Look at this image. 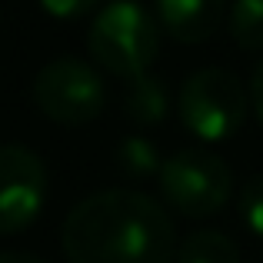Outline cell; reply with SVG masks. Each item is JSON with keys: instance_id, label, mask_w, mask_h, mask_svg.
Instances as JSON below:
<instances>
[{"instance_id": "cell-1", "label": "cell", "mask_w": 263, "mask_h": 263, "mask_svg": "<svg viewBox=\"0 0 263 263\" xmlns=\"http://www.w3.org/2000/svg\"><path fill=\"white\" fill-rule=\"evenodd\" d=\"M67 263H174L177 230L154 197L127 186L84 197L60 230Z\"/></svg>"}, {"instance_id": "cell-2", "label": "cell", "mask_w": 263, "mask_h": 263, "mask_svg": "<svg viewBox=\"0 0 263 263\" xmlns=\"http://www.w3.org/2000/svg\"><path fill=\"white\" fill-rule=\"evenodd\" d=\"M87 50L93 64L114 77H143L160 50V24L137 0H110L87 30Z\"/></svg>"}, {"instance_id": "cell-3", "label": "cell", "mask_w": 263, "mask_h": 263, "mask_svg": "<svg viewBox=\"0 0 263 263\" xmlns=\"http://www.w3.org/2000/svg\"><path fill=\"white\" fill-rule=\"evenodd\" d=\"M250 97L240 87V80L223 67H203L193 70L180 87V123L193 137L206 143H217L233 137L247 120Z\"/></svg>"}, {"instance_id": "cell-4", "label": "cell", "mask_w": 263, "mask_h": 263, "mask_svg": "<svg viewBox=\"0 0 263 263\" xmlns=\"http://www.w3.org/2000/svg\"><path fill=\"white\" fill-rule=\"evenodd\" d=\"M160 193L186 220L213 217L233 197V174L217 154L206 150H180L160 167Z\"/></svg>"}, {"instance_id": "cell-5", "label": "cell", "mask_w": 263, "mask_h": 263, "mask_svg": "<svg viewBox=\"0 0 263 263\" xmlns=\"http://www.w3.org/2000/svg\"><path fill=\"white\" fill-rule=\"evenodd\" d=\"M33 103L44 117L64 127H84L107 107V87L100 73L80 57H57L33 77Z\"/></svg>"}, {"instance_id": "cell-6", "label": "cell", "mask_w": 263, "mask_h": 263, "mask_svg": "<svg viewBox=\"0 0 263 263\" xmlns=\"http://www.w3.org/2000/svg\"><path fill=\"white\" fill-rule=\"evenodd\" d=\"M47 203V167L20 143L0 147V237L20 233Z\"/></svg>"}, {"instance_id": "cell-7", "label": "cell", "mask_w": 263, "mask_h": 263, "mask_svg": "<svg viewBox=\"0 0 263 263\" xmlns=\"http://www.w3.org/2000/svg\"><path fill=\"white\" fill-rule=\"evenodd\" d=\"M227 0H154V17L180 44H203L217 33Z\"/></svg>"}, {"instance_id": "cell-8", "label": "cell", "mask_w": 263, "mask_h": 263, "mask_svg": "<svg viewBox=\"0 0 263 263\" xmlns=\"http://www.w3.org/2000/svg\"><path fill=\"white\" fill-rule=\"evenodd\" d=\"M170 114V93L167 84L154 73L127 80L123 87V117L137 123V127H154Z\"/></svg>"}, {"instance_id": "cell-9", "label": "cell", "mask_w": 263, "mask_h": 263, "mask_svg": "<svg viewBox=\"0 0 263 263\" xmlns=\"http://www.w3.org/2000/svg\"><path fill=\"white\" fill-rule=\"evenodd\" d=\"M174 263H240V247L220 230H197L177 243Z\"/></svg>"}, {"instance_id": "cell-10", "label": "cell", "mask_w": 263, "mask_h": 263, "mask_svg": "<svg viewBox=\"0 0 263 263\" xmlns=\"http://www.w3.org/2000/svg\"><path fill=\"white\" fill-rule=\"evenodd\" d=\"M117 167L134 180H147V177L160 174L163 160H160V150H157V143L150 137L134 134L127 140H120V147H117Z\"/></svg>"}, {"instance_id": "cell-11", "label": "cell", "mask_w": 263, "mask_h": 263, "mask_svg": "<svg viewBox=\"0 0 263 263\" xmlns=\"http://www.w3.org/2000/svg\"><path fill=\"white\" fill-rule=\"evenodd\" d=\"M230 37L240 50H263V0H233Z\"/></svg>"}, {"instance_id": "cell-12", "label": "cell", "mask_w": 263, "mask_h": 263, "mask_svg": "<svg viewBox=\"0 0 263 263\" xmlns=\"http://www.w3.org/2000/svg\"><path fill=\"white\" fill-rule=\"evenodd\" d=\"M240 217L257 237H263V177H253L240 190Z\"/></svg>"}, {"instance_id": "cell-13", "label": "cell", "mask_w": 263, "mask_h": 263, "mask_svg": "<svg viewBox=\"0 0 263 263\" xmlns=\"http://www.w3.org/2000/svg\"><path fill=\"white\" fill-rule=\"evenodd\" d=\"M97 4H100V0H40V7L57 20H77V17H84V13H90Z\"/></svg>"}, {"instance_id": "cell-14", "label": "cell", "mask_w": 263, "mask_h": 263, "mask_svg": "<svg viewBox=\"0 0 263 263\" xmlns=\"http://www.w3.org/2000/svg\"><path fill=\"white\" fill-rule=\"evenodd\" d=\"M250 103H253V110H257V117L263 123V60L253 67V77H250Z\"/></svg>"}, {"instance_id": "cell-15", "label": "cell", "mask_w": 263, "mask_h": 263, "mask_svg": "<svg viewBox=\"0 0 263 263\" xmlns=\"http://www.w3.org/2000/svg\"><path fill=\"white\" fill-rule=\"evenodd\" d=\"M0 263H44V260L33 257V253H24V250H7V253H0Z\"/></svg>"}]
</instances>
